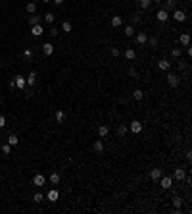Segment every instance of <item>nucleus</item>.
I'll use <instances>...</instances> for the list:
<instances>
[{
    "label": "nucleus",
    "instance_id": "nucleus-39",
    "mask_svg": "<svg viewBox=\"0 0 192 214\" xmlns=\"http://www.w3.org/2000/svg\"><path fill=\"white\" fill-rule=\"evenodd\" d=\"M133 23H140V14H135L133 16Z\"/></svg>",
    "mask_w": 192,
    "mask_h": 214
},
{
    "label": "nucleus",
    "instance_id": "nucleus-43",
    "mask_svg": "<svg viewBox=\"0 0 192 214\" xmlns=\"http://www.w3.org/2000/svg\"><path fill=\"white\" fill-rule=\"evenodd\" d=\"M25 97H27V98L33 97V91H31V89H29V91H25Z\"/></svg>",
    "mask_w": 192,
    "mask_h": 214
},
{
    "label": "nucleus",
    "instance_id": "nucleus-21",
    "mask_svg": "<svg viewBox=\"0 0 192 214\" xmlns=\"http://www.w3.org/2000/svg\"><path fill=\"white\" fill-rule=\"evenodd\" d=\"M127 131H129V127L125 126V124H119V126H117V135H121V137H123Z\"/></svg>",
    "mask_w": 192,
    "mask_h": 214
},
{
    "label": "nucleus",
    "instance_id": "nucleus-10",
    "mask_svg": "<svg viewBox=\"0 0 192 214\" xmlns=\"http://www.w3.org/2000/svg\"><path fill=\"white\" fill-rule=\"evenodd\" d=\"M31 35H35V37H41L42 35V25H31Z\"/></svg>",
    "mask_w": 192,
    "mask_h": 214
},
{
    "label": "nucleus",
    "instance_id": "nucleus-46",
    "mask_svg": "<svg viewBox=\"0 0 192 214\" xmlns=\"http://www.w3.org/2000/svg\"><path fill=\"white\" fill-rule=\"evenodd\" d=\"M46 2H50V0H42V4H46Z\"/></svg>",
    "mask_w": 192,
    "mask_h": 214
},
{
    "label": "nucleus",
    "instance_id": "nucleus-45",
    "mask_svg": "<svg viewBox=\"0 0 192 214\" xmlns=\"http://www.w3.org/2000/svg\"><path fill=\"white\" fill-rule=\"evenodd\" d=\"M152 2H156V4H161V2H163V0H152Z\"/></svg>",
    "mask_w": 192,
    "mask_h": 214
},
{
    "label": "nucleus",
    "instance_id": "nucleus-19",
    "mask_svg": "<svg viewBox=\"0 0 192 214\" xmlns=\"http://www.w3.org/2000/svg\"><path fill=\"white\" fill-rule=\"evenodd\" d=\"M125 58H127V60H135V58H137V52H135L133 48H127V50H125Z\"/></svg>",
    "mask_w": 192,
    "mask_h": 214
},
{
    "label": "nucleus",
    "instance_id": "nucleus-27",
    "mask_svg": "<svg viewBox=\"0 0 192 214\" xmlns=\"http://www.w3.org/2000/svg\"><path fill=\"white\" fill-rule=\"evenodd\" d=\"M27 12L29 14H35V12H37V4H35V2H27Z\"/></svg>",
    "mask_w": 192,
    "mask_h": 214
},
{
    "label": "nucleus",
    "instance_id": "nucleus-33",
    "mask_svg": "<svg viewBox=\"0 0 192 214\" xmlns=\"http://www.w3.org/2000/svg\"><path fill=\"white\" fill-rule=\"evenodd\" d=\"M146 42H148V47H152V48H156V47H158V39H156V37H150Z\"/></svg>",
    "mask_w": 192,
    "mask_h": 214
},
{
    "label": "nucleus",
    "instance_id": "nucleus-25",
    "mask_svg": "<svg viewBox=\"0 0 192 214\" xmlns=\"http://www.w3.org/2000/svg\"><path fill=\"white\" fill-rule=\"evenodd\" d=\"M71 29H73V25H71V21H64V23H62V31H64V33H69V31H71Z\"/></svg>",
    "mask_w": 192,
    "mask_h": 214
},
{
    "label": "nucleus",
    "instance_id": "nucleus-13",
    "mask_svg": "<svg viewBox=\"0 0 192 214\" xmlns=\"http://www.w3.org/2000/svg\"><path fill=\"white\" fill-rule=\"evenodd\" d=\"M161 176H163V172H161L160 168H156V170H152V172H150V177L154 179V182H158V179H160Z\"/></svg>",
    "mask_w": 192,
    "mask_h": 214
},
{
    "label": "nucleus",
    "instance_id": "nucleus-2",
    "mask_svg": "<svg viewBox=\"0 0 192 214\" xmlns=\"http://www.w3.org/2000/svg\"><path fill=\"white\" fill-rule=\"evenodd\" d=\"M167 83H169L171 87H179L181 79H179V75H177V73H169V75H167Z\"/></svg>",
    "mask_w": 192,
    "mask_h": 214
},
{
    "label": "nucleus",
    "instance_id": "nucleus-31",
    "mask_svg": "<svg viewBox=\"0 0 192 214\" xmlns=\"http://www.w3.org/2000/svg\"><path fill=\"white\" fill-rule=\"evenodd\" d=\"M29 23L31 25H39L41 23V18H39V16H31V18H29Z\"/></svg>",
    "mask_w": 192,
    "mask_h": 214
},
{
    "label": "nucleus",
    "instance_id": "nucleus-28",
    "mask_svg": "<svg viewBox=\"0 0 192 214\" xmlns=\"http://www.w3.org/2000/svg\"><path fill=\"white\" fill-rule=\"evenodd\" d=\"M175 6H177V0H167L165 2V10H175Z\"/></svg>",
    "mask_w": 192,
    "mask_h": 214
},
{
    "label": "nucleus",
    "instance_id": "nucleus-34",
    "mask_svg": "<svg viewBox=\"0 0 192 214\" xmlns=\"http://www.w3.org/2000/svg\"><path fill=\"white\" fill-rule=\"evenodd\" d=\"M23 58H25V60L33 58V50H31V48H25V50H23Z\"/></svg>",
    "mask_w": 192,
    "mask_h": 214
},
{
    "label": "nucleus",
    "instance_id": "nucleus-38",
    "mask_svg": "<svg viewBox=\"0 0 192 214\" xmlns=\"http://www.w3.org/2000/svg\"><path fill=\"white\" fill-rule=\"evenodd\" d=\"M2 153H4V154H10V153H12V147H10V145H4V147H2Z\"/></svg>",
    "mask_w": 192,
    "mask_h": 214
},
{
    "label": "nucleus",
    "instance_id": "nucleus-7",
    "mask_svg": "<svg viewBox=\"0 0 192 214\" xmlns=\"http://www.w3.org/2000/svg\"><path fill=\"white\" fill-rule=\"evenodd\" d=\"M14 83H15V87H18V89H25V83H27V81H25L23 75H18V77L14 79Z\"/></svg>",
    "mask_w": 192,
    "mask_h": 214
},
{
    "label": "nucleus",
    "instance_id": "nucleus-37",
    "mask_svg": "<svg viewBox=\"0 0 192 214\" xmlns=\"http://www.w3.org/2000/svg\"><path fill=\"white\" fill-rule=\"evenodd\" d=\"M171 56H173V58H179V56H181V48H173V50H171Z\"/></svg>",
    "mask_w": 192,
    "mask_h": 214
},
{
    "label": "nucleus",
    "instance_id": "nucleus-40",
    "mask_svg": "<svg viewBox=\"0 0 192 214\" xmlns=\"http://www.w3.org/2000/svg\"><path fill=\"white\" fill-rule=\"evenodd\" d=\"M111 56H114V58H117V56H119V48H111Z\"/></svg>",
    "mask_w": 192,
    "mask_h": 214
},
{
    "label": "nucleus",
    "instance_id": "nucleus-42",
    "mask_svg": "<svg viewBox=\"0 0 192 214\" xmlns=\"http://www.w3.org/2000/svg\"><path fill=\"white\" fill-rule=\"evenodd\" d=\"M50 37H58V29H50Z\"/></svg>",
    "mask_w": 192,
    "mask_h": 214
},
{
    "label": "nucleus",
    "instance_id": "nucleus-24",
    "mask_svg": "<svg viewBox=\"0 0 192 214\" xmlns=\"http://www.w3.org/2000/svg\"><path fill=\"white\" fill-rule=\"evenodd\" d=\"M25 81H27L29 85H35V81H37V73H35V71H31V73L27 75V79H25Z\"/></svg>",
    "mask_w": 192,
    "mask_h": 214
},
{
    "label": "nucleus",
    "instance_id": "nucleus-5",
    "mask_svg": "<svg viewBox=\"0 0 192 214\" xmlns=\"http://www.w3.org/2000/svg\"><path fill=\"white\" fill-rule=\"evenodd\" d=\"M33 183H35V185H37V187H42V185H44V183H46V177L42 176V174H37V176L33 177Z\"/></svg>",
    "mask_w": 192,
    "mask_h": 214
},
{
    "label": "nucleus",
    "instance_id": "nucleus-30",
    "mask_svg": "<svg viewBox=\"0 0 192 214\" xmlns=\"http://www.w3.org/2000/svg\"><path fill=\"white\" fill-rule=\"evenodd\" d=\"M50 182L54 183V185H58V183H60V174H58V172H54V174L50 176Z\"/></svg>",
    "mask_w": 192,
    "mask_h": 214
},
{
    "label": "nucleus",
    "instance_id": "nucleus-41",
    "mask_svg": "<svg viewBox=\"0 0 192 214\" xmlns=\"http://www.w3.org/2000/svg\"><path fill=\"white\" fill-rule=\"evenodd\" d=\"M4 126H6V118L0 116V127H4Z\"/></svg>",
    "mask_w": 192,
    "mask_h": 214
},
{
    "label": "nucleus",
    "instance_id": "nucleus-14",
    "mask_svg": "<svg viewBox=\"0 0 192 214\" xmlns=\"http://www.w3.org/2000/svg\"><path fill=\"white\" fill-rule=\"evenodd\" d=\"M148 41V35H146V33H137V42H138V44H144V42H146Z\"/></svg>",
    "mask_w": 192,
    "mask_h": 214
},
{
    "label": "nucleus",
    "instance_id": "nucleus-32",
    "mask_svg": "<svg viewBox=\"0 0 192 214\" xmlns=\"http://www.w3.org/2000/svg\"><path fill=\"white\" fill-rule=\"evenodd\" d=\"M56 120H58V124H62V121L65 120V114L62 110H58V112H56Z\"/></svg>",
    "mask_w": 192,
    "mask_h": 214
},
{
    "label": "nucleus",
    "instance_id": "nucleus-35",
    "mask_svg": "<svg viewBox=\"0 0 192 214\" xmlns=\"http://www.w3.org/2000/svg\"><path fill=\"white\" fill-rule=\"evenodd\" d=\"M44 21H46V23H52V21H54V14H46L44 16Z\"/></svg>",
    "mask_w": 192,
    "mask_h": 214
},
{
    "label": "nucleus",
    "instance_id": "nucleus-26",
    "mask_svg": "<svg viewBox=\"0 0 192 214\" xmlns=\"http://www.w3.org/2000/svg\"><path fill=\"white\" fill-rule=\"evenodd\" d=\"M150 4H152V0H138V6H140L142 10H148Z\"/></svg>",
    "mask_w": 192,
    "mask_h": 214
},
{
    "label": "nucleus",
    "instance_id": "nucleus-20",
    "mask_svg": "<svg viewBox=\"0 0 192 214\" xmlns=\"http://www.w3.org/2000/svg\"><path fill=\"white\" fill-rule=\"evenodd\" d=\"M92 149H94L96 153H102V150H104V143H102L100 139H98V141H94V145H92Z\"/></svg>",
    "mask_w": 192,
    "mask_h": 214
},
{
    "label": "nucleus",
    "instance_id": "nucleus-23",
    "mask_svg": "<svg viewBox=\"0 0 192 214\" xmlns=\"http://www.w3.org/2000/svg\"><path fill=\"white\" fill-rule=\"evenodd\" d=\"M18 143H19L18 135H10V137H8V145H10V147H15Z\"/></svg>",
    "mask_w": 192,
    "mask_h": 214
},
{
    "label": "nucleus",
    "instance_id": "nucleus-44",
    "mask_svg": "<svg viewBox=\"0 0 192 214\" xmlns=\"http://www.w3.org/2000/svg\"><path fill=\"white\" fill-rule=\"evenodd\" d=\"M52 2H54V4H58V6H60V4H64V0H52Z\"/></svg>",
    "mask_w": 192,
    "mask_h": 214
},
{
    "label": "nucleus",
    "instance_id": "nucleus-9",
    "mask_svg": "<svg viewBox=\"0 0 192 214\" xmlns=\"http://www.w3.org/2000/svg\"><path fill=\"white\" fill-rule=\"evenodd\" d=\"M42 52H44L46 56H50L52 52H54V44H52V42H44V44H42Z\"/></svg>",
    "mask_w": 192,
    "mask_h": 214
},
{
    "label": "nucleus",
    "instance_id": "nucleus-6",
    "mask_svg": "<svg viewBox=\"0 0 192 214\" xmlns=\"http://www.w3.org/2000/svg\"><path fill=\"white\" fill-rule=\"evenodd\" d=\"M156 18H158V21H161V23H163V21H167V19H169V12H167V10H160V12L156 14Z\"/></svg>",
    "mask_w": 192,
    "mask_h": 214
},
{
    "label": "nucleus",
    "instance_id": "nucleus-1",
    "mask_svg": "<svg viewBox=\"0 0 192 214\" xmlns=\"http://www.w3.org/2000/svg\"><path fill=\"white\" fill-rule=\"evenodd\" d=\"M158 182H160V185L163 187V189H169V187H171V183H173V179H171L169 176H161L160 179H158Z\"/></svg>",
    "mask_w": 192,
    "mask_h": 214
},
{
    "label": "nucleus",
    "instance_id": "nucleus-16",
    "mask_svg": "<svg viewBox=\"0 0 192 214\" xmlns=\"http://www.w3.org/2000/svg\"><path fill=\"white\" fill-rule=\"evenodd\" d=\"M121 23H123V18H121V16H114V18H111V25H114V27H121Z\"/></svg>",
    "mask_w": 192,
    "mask_h": 214
},
{
    "label": "nucleus",
    "instance_id": "nucleus-17",
    "mask_svg": "<svg viewBox=\"0 0 192 214\" xmlns=\"http://www.w3.org/2000/svg\"><path fill=\"white\" fill-rule=\"evenodd\" d=\"M158 68H160V70H163V71H167L171 68V64L167 60H160V62H158Z\"/></svg>",
    "mask_w": 192,
    "mask_h": 214
},
{
    "label": "nucleus",
    "instance_id": "nucleus-15",
    "mask_svg": "<svg viewBox=\"0 0 192 214\" xmlns=\"http://www.w3.org/2000/svg\"><path fill=\"white\" fill-rule=\"evenodd\" d=\"M108 133H110L108 126H100V127H98V135H100L102 139H106V137H108Z\"/></svg>",
    "mask_w": 192,
    "mask_h": 214
},
{
    "label": "nucleus",
    "instance_id": "nucleus-4",
    "mask_svg": "<svg viewBox=\"0 0 192 214\" xmlns=\"http://www.w3.org/2000/svg\"><path fill=\"white\" fill-rule=\"evenodd\" d=\"M173 19H175V21H184V19H186V14H184L183 10H177V8H175L173 10Z\"/></svg>",
    "mask_w": 192,
    "mask_h": 214
},
{
    "label": "nucleus",
    "instance_id": "nucleus-29",
    "mask_svg": "<svg viewBox=\"0 0 192 214\" xmlns=\"http://www.w3.org/2000/svg\"><path fill=\"white\" fill-rule=\"evenodd\" d=\"M133 97H135V100H142V98H144V93H142L140 89H137V91L133 93Z\"/></svg>",
    "mask_w": 192,
    "mask_h": 214
},
{
    "label": "nucleus",
    "instance_id": "nucleus-18",
    "mask_svg": "<svg viewBox=\"0 0 192 214\" xmlns=\"http://www.w3.org/2000/svg\"><path fill=\"white\" fill-rule=\"evenodd\" d=\"M173 206H175V210H181V206H183V199L181 197H173Z\"/></svg>",
    "mask_w": 192,
    "mask_h": 214
},
{
    "label": "nucleus",
    "instance_id": "nucleus-11",
    "mask_svg": "<svg viewBox=\"0 0 192 214\" xmlns=\"http://www.w3.org/2000/svg\"><path fill=\"white\" fill-rule=\"evenodd\" d=\"M184 177H186V172H184L183 168H177V170H175V179H179V182H183Z\"/></svg>",
    "mask_w": 192,
    "mask_h": 214
},
{
    "label": "nucleus",
    "instance_id": "nucleus-3",
    "mask_svg": "<svg viewBox=\"0 0 192 214\" xmlns=\"http://www.w3.org/2000/svg\"><path fill=\"white\" fill-rule=\"evenodd\" d=\"M129 129L137 135V133H140V131H142V124L138 120H133V121H131V126H129Z\"/></svg>",
    "mask_w": 192,
    "mask_h": 214
},
{
    "label": "nucleus",
    "instance_id": "nucleus-47",
    "mask_svg": "<svg viewBox=\"0 0 192 214\" xmlns=\"http://www.w3.org/2000/svg\"><path fill=\"white\" fill-rule=\"evenodd\" d=\"M0 104H2V98H0Z\"/></svg>",
    "mask_w": 192,
    "mask_h": 214
},
{
    "label": "nucleus",
    "instance_id": "nucleus-36",
    "mask_svg": "<svg viewBox=\"0 0 192 214\" xmlns=\"http://www.w3.org/2000/svg\"><path fill=\"white\" fill-rule=\"evenodd\" d=\"M33 201H35V203H42V201H44V197H42L41 193H37V195L33 197Z\"/></svg>",
    "mask_w": 192,
    "mask_h": 214
},
{
    "label": "nucleus",
    "instance_id": "nucleus-22",
    "mask_svg": "<svg viewBox=\"0 0 192 214\" xmlns=\"http://www.w3.org/2000/svg\"><path fill=\"white\" fill-rule=\"evenodd\" d=\"M123 33L127 35V37H133V35H135V27H133V25H125Z\"/></svg>",
    "mask_w": 192,
    "mask_h": 214
},
{
    "label": "nucleus",
    "instance_id": "nucleus-8",
    "mask_svg": "<svg viewBox=\"0 0 192 214\" xmlns=\"http://www.w3.org/2000/svg\"><path fill=\"white\" fill-rule=\"evenodd\" d=\"M46 197H48V201H50V203H56V201H58V197H60V193H58V189H50Z\"/></svg>",
    "mask_w": 192,
    "mask_h": 214
},
{
    "label": "nucleus",
    "instance_id": "nucleus-12",
    "mask_svg": "<svg viewBox=\"0 0 192 214\" xmlns=\"http://www.w3.org/2000/svg\"><path fill=\"white\" fill-rule=\"evenodd\" d=\"M179 42L184 44V47H188V44H190V35H188V33H183V35L179 37Z\"/></svg>",
    "mask_w": 192,
    "mask_h": 214
}]
</instances>
